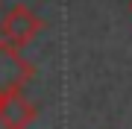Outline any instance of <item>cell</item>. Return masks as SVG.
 <instances>
[{"instance_id":"1","label":"cell","mask_w":132,"mask_h":129,"mask_svg":"<svg viewBox=\"0 0 132 129\" xmlns=\"http://www.w3.org/2000/svg\"><path fill=\"white\" fill-rule=\"evenodd\" d=\"M35 67L21 56V47L0 38V97L12 91H24V85L32 79Z\"/></svg>"},{"instance_id":"2","label":"cell","mask_w":132,"mask_h":129,"mask_svg":"<svg viewBox=\"0 0 132 129\" xmlns=\"http://www.w3.org/2000/svg\"><path fill=\"white\" fill-rule=\"evenodd\" d=\"M44 29V21L38 18L32 9H27V6H12L9 12H6V18L0 21V38L15 44V47H24L35 38L38 32Z\"/></svg>"},{"instance_id":"3","label":"cell","mask_w":132,"mask_h":129,"mask_svg":"<svg viewBox=\"0 0 132 129\" xmlns=\"http://www.w3.org/2000/svg\"><path fill=\"white\" fill-rule=\"evenodd\" d=\"M35 120V106L24 97V91L0 97V129H29Z\"/></svg>"}]
</instances>
